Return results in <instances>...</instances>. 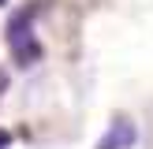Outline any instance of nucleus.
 <instances>
[{
  "mask_svg": "<svg viewBox=\"0 0 153 149\" xmlns=\"http://www.w3.org/2000/svg\"><path fill=\"white\" fill-rule=\"evenodd\" d=\"M0 4H4V0H0Z\"/></svg>",
  "mask_w": 153,
  "mask_h": 149,
  "instance_id": "nucleus-5",
  "label": "nucleus"
},
{
  "mask_svg": "<svg viewBox=\"0 0 153 149\" xmlns=\"http://www.w3.org/2000/svg\"><path fill=\"white\" fill-rule=\"evenodd\" d=\"M4 89H7V71L0 67V97H4Z\"/></svg>",
  "mask_w": 153,
  "mask_h": 149,
  "instance_id": "nucleus-4",
  "label": "nucleus"
},
{
  "mask_svg": "<svg viewBox=\"0 0 153 149\" xmlns=\"http://www.w3.org/2000/svg\"><path fill=\"white\" fill-rule=\"evenodd\" d=\"M134 138H138L134 123L120 116V119H112V127L105 131V138L97 142V149H131V145H134Z\"/></svg>",
  "mask_w": 153,
  "mask_h": 149,
  "instance_id": "nucleus-2",
  "label": "nucleus"
},
{
  "mask_svg": "<svg viewBox=\"0 0 153 149\" xmlns=\"http://www.w3.org/2000/svg\"><path fill=\"white\" fill-rule=\"evenodd\" d=\"M7 145H11V134H7L4 127H0V149H7Z\"/></svg>",
  "mask_w": 153,
  "mask_h": 149,
  "instance_id": "nucleus-3",
  "label": "nucleus"
},
{
  "mask_svg": "<svg viewBox=\"0 0 153 149\" xmlns=\"http://www.w3.org/2000/svg\"><path fill=\"white\" fill-rule=\"evenodd\" d=\"M34 11H37V4L30 0V4L15 7L11 19H7V26H4L7 49H11V60H15L19 67H34L37 60H41V41L34 37Z\"/></svg>",
  "mask_w": 153,
  "mask_h": 149,
  "instance_id": "nucleus-1",
  "label": "nucleus"
}]
</instances>
